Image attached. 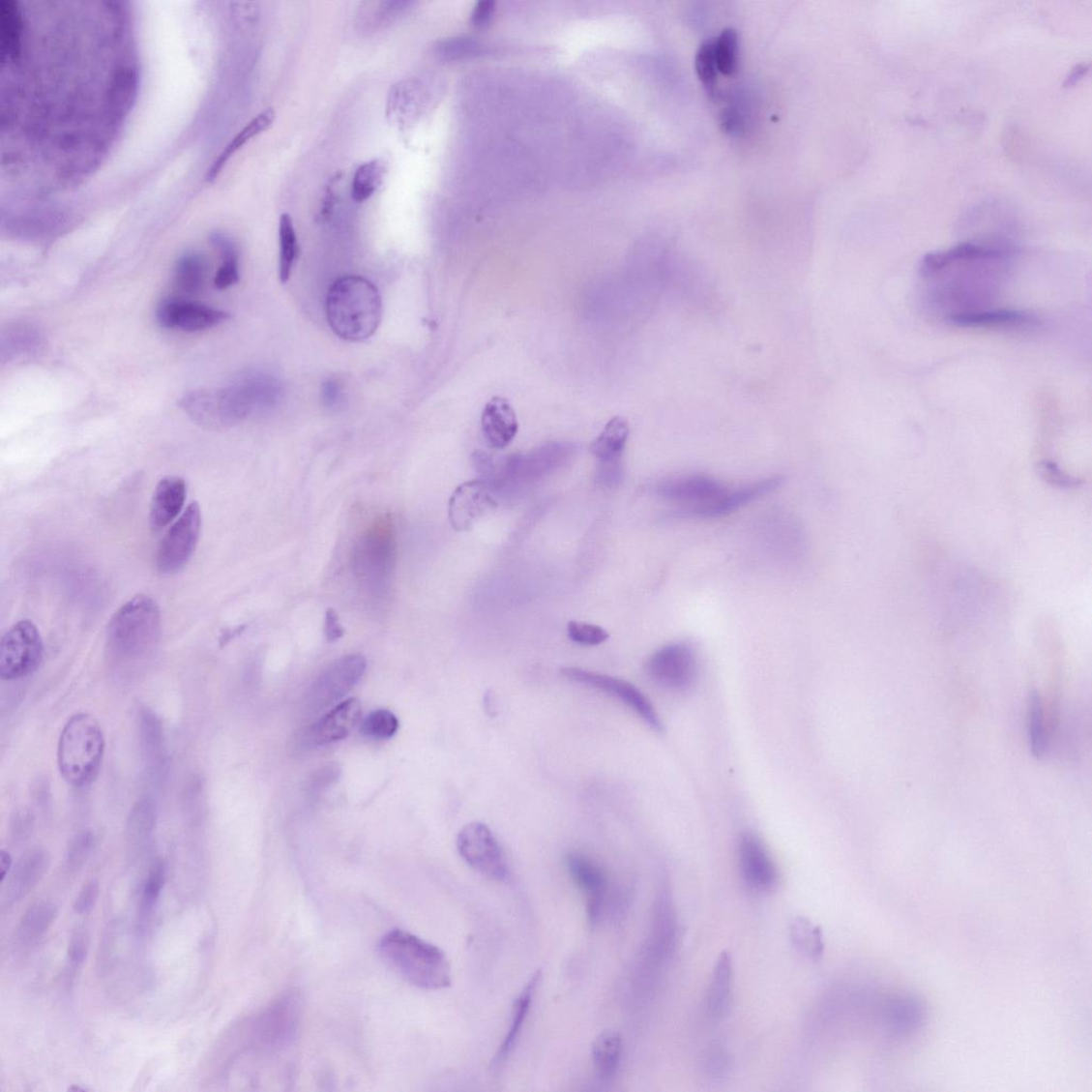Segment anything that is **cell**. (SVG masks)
I'll use <instances>...</instances> for the list:
<instances>
[{
  "label": "cell",
  "mask_w": 1092,
  "mask_h": 1092,
  "mask_svg": "<svg viewBox=\"0 0 1092 1092\" xmlns=\"http://www.w3.org/2000/svg\"><path fill=\"white\" fill-rule=\"evenodd\" d=\"M162 613L156 601L133 597L111 617L106 634L107 659L112 667L132 671L142 667L158 650Z\"/></svg>",
  "instance_id": "1"
},
{
  "label": "cell",
  "mask_w": 1092,
  "mask_h": 1092,
  "mask_svg": "<svg viewBox=\"0 0 1092 1092\" xmlns=\"http://www.w3.org/2000/svg\"><path fill=\"white\" fill-rule=\"evenodd\" d=\"M327 318L333 332L348 341H364L378 330L382 319L379 290L367 278L345 276L328 291Z\"/></svg>",
  "instance_id": "2"
},
{
  "label": "cell",
  "mask_w": 1092,
  "mask_h": 1092,
  "mask_svg": "<svg viewBox=\"0 0 1092 1092\" xmlns=\"http://www.w3.org/2000/svg\"><path fill=\"white\" fill-rule=\"evenodd\" d=\"M379 955L390 968L415 987L440 990L452 984V968L445 953L416 935L395 930L384 934Z\"/></svg>",
  "instance_id": "3"
},
{
  "label": "cell",
  "mask_w": 1092,
  "mask_h": 1092,
  "mask_svg": "<svg viewBox=\"0 0 1092 1092\" xmlns=\"http://www.w3.org/2000/svg\"><path fill=\"white\" fill-rule=\"evenodd\" d=\"M103 753L105 737L96 717L89 713L73 715L58 744L59 771L66 782L75 787L90 785L100 773Z\"/></svg>",
  "instance_id": "4"
},
{
  "label": "cell",
  "mask_w": 1092,
  "mask_h": 1092,
  "mask_svg": "<svg viewBox=\"0 0 1092 1092\" xmlns=\"http://www.w3.org/2000/svg\"><path fill=\"white\" fill-rule=\"evenodd\" d=\"M398 559V544L389 516L380 517L352 546L350 566L353 576L373 594L389 588Z\"/></svg>",
  "instance_id": "5"
},
{
  "label": "cell",
  "mask_w": 1092,
  "mask_h": 1092,
  "mask_svg": "<svg viewBox=\"0 0 1092 1092\" xmlns=\"http://www.w3.org/2000/svg\"><path fill=\"white\" fill-rule=\"evenodd\" d=\"M652 491L664 501L680 506L673 512L675 517L696 518L730 488L711 476L694 474L663 480L654 485Z\"/></svg>",
  "instance_id": "6"
},
{
  "label": "cell",
  "mask_w": 1092,
  "mask_h": 1092,
  "mask_svg": "<svg viewBox=\"0 0 1092 1092\" xmlns=\"http://www.w3.org/2000/svg\"><path fill=\"white\" fill-rule=\"evenodd\" d=\"M644 671L658 688L671 693H685L698 679L699 662L688 642H674L655 651L644 664Z\"/></svg>",
  "instance_id": "7"
},
{
  "label": "cell",
  "mask_w": 1092,
  "mask_h": 1092,
  "mask_svg": "<svg viewBox=\"0 0 1092 1092\" xmlns=\"http://www.w3.org/2000/svg\"><path fill=\"white\" fill-rule=\"evenodd\" d=\"M44 641L33 621L20 620L0 643V678L15 681L35 672L44 658Z\"/></svg>",
  "instance_id": "8"
},
{
  "label": "cell",
  "mask_w": 1092,
  "mask_h": 1092,
  "mask_svg": "<svg viewBox=\"0 0 1092 1092\" xmlns=\"http://www.w3.org/2000/svg\"><path fill=\"white\" fill-rule=\"evenodd\" d=\"M457 848L466 865L484 877L503 883L511 879L503 848L486 824L476 821L463 827Z\"/></svg>",
  "instance_id": "9"
},
{
  "label": "cell",
  "mask_w": 1092,
  "mask_h": 1092,
  "mask_svg": "<svg viewBox=\"0 0 1092 1092\" xmlns=\"http://www.w3.org/2000/svg\"><path fill=\"white\" fill-rule=\"evenodd\" d=\"M201 528V508L199 503L193 502L185 509L161 541L156 554V567L162 575L176 574L190 563L199 544Z\"/></svg>",
  "instance_id": "10"
},
{
  "label": "cell",
  "mask_w": 1092,
  "mask_h": 1092,
  "mask_svg": "<svg viewBox=\"0 0 1092 1092\" xmlns=\"http://www.w3.org/2000/svg\"><path fill=\"white\" fill-rule=\"evenodd\" d=\"M561 674L571 682L587 686V688L613 696V698L618 699L635 712L652 730L657 732L663 731V723L657 710H655V707L647 698V695L638 690L635 685L628 681L610 677V675L607 674L576 667L563 668L561 669Z\"/></svg>",
  "instance_id": "11"
},
{
  "label": "cell",
  "mask_w": 1092,
  "mask_h": 1092,
  "mask_svg": "<svg viewBox=\"0 0 1092 1092\" xmlns=\"http://www.w3.org/2000/svg\"><path fill=\"white\" fill-rule=\"evenodd\" d=\"M367 665L366 658L360 654L347 655L330 664L308 694L306 706L310 714L321 712L344 698L361 680Z\"/></svg>",
  "instance_id": "12"
},
{
  "label": "cell",
  "mask_w": 1092,
  "mask_h": 1092,
  "mask_svg": "<svg viewBox=\"0 0 1092 1092\" xmlns=\"http://www.w3.org/2000/svg\"><path fill=\"white\" fill-rule=\"evenodd\" d=\"M495 492L483 480L457 487L450 499V522L457 532H467L497 506Z\"/></svg>",
  "instance_id": "13"
},
{
  "label": "cell",
  "mask_w": 1092,
  "mask_h": 1092,
  "mask_svg": "<svg viewBox=\"0 0 1092 1092\" xmlns=\"http://www.w3.org/2000/svg\"><path fill=\"white\" fill-rule=\"evenodd\" d=\"M230 318L226 311L179 298L162 301L156 319L165 329L197 332L220 326Z\"/></svg>",
  "instance_id": "14"
},
{
  "label": "cell",
  "mask_w": 1092,
  "mask_h": 1092,
  "mask_svg": "<svg viewBox=\"0 0 1092 1092\" xmlns=\"http://www.w3.org/2000/svg\"><path fill=\"white\" fill-rule=\"evenodd\" d=\"M566 863L572 879L585 894L588 921L591 928H595L605 915L608 893L606 872L596 861L579 852H571Z\"/></svg>",
  "instance_id": "15"
},
{
  "label": "cell",
  "mask_w": 1092,
  "mask_h": 1092,
  "mask_svg": "<svg viewBox=\"0 0 1092 1092\" xmlns=\"http://www.w3.org/2000/svg\"><path fill=\"white\" fill-rule=\"evenodd\" d=\"M361 715L362 706L358 699L341 702L306 727L299 736V744L303 748H314L344 740L355 729Z\"/></svg>",
  "instance_id": "16"
},
{
  "label": "cell",
  "mask_w": 1092,
  "mask_h": 1092,
  "mask_svg": "<svg viewBox=\"0 0 1092 1092\" xmlns=\"http://www.w3.org/2000/svg\"><path fill=\"white\" fill-rule=\"evenodd\" d=\"M738 868L748 887L771 890L778 881V870L764 841L753 832H745L738 841Z\"/></svg>",
  "instance_id": "17"
},
{
  "label": "cell",
  "mask_w": 1092,
  "mask_h": 1092,
  "mask_svg": "<svg viewBox=\"0 0 1092 1092\" xmlns=\"http://www.w3.org/2000/svg\"><path fill=\"white\" fill-rule=\"evenodd\" d=\"M228 388L231 389L239 409L245 418L253 412L275 407L282 395L280 384L272 374L252 371L241 374Z\"/></svg>",
  "instance_id": "18"
},
{
  "label": "cell",
  "mask_w": 1092,
  "mask_h": 1092,
  "mask_svg": "<svg viewBox=\"0 0 1092 1092\" xmlns=\"http://www.w3.org/2000/svg\"><path fill=\"white\" fill-rule=\"evenodd\" d=\"M299 1014L300 1002L297 995L280 998L258 1018L256 1036L259 1043L270 1047L284 1046L296 1032Z\"/></svg>",
  "instance_id": "19"
},
{
  "label": "cell",
  "mask_w": 1092,
  "mask_h": 1092,
  "mask_svg": "<svg viewBox=\"0 0 1092 1092\" xmlns=\"http://www.w3.org/2000/svg\"><path fill=\"white\" fill-rule=\"evenodd\" d=\"M541 981H543V971L539 970L526 983L522 991L516 998L511 1025H509L503 1043L499 1046L491 1062L490 1069L494 1075L501 1073L517 1046L519 1035L522 1034L529 1012L532 1010L534 997Z\"/></svg>",
  "instance_id": "20"
},
{
  "label": "cell",
  "mask_w": 1092,
  "mask_h": 1092,
  "mask_svg": "<svg viewBox=\"0 0 1092 1092\" xmlns=\"http://www.w3.org/2000/svg\"><path fill=\"white\" fill-rule=\"evenodd\" d=\"M187 486L182 477H163L156 486L150 507V525L154 532L170 525L183 511Z\"/></svg>",
  "instance_id": "21"
},
{
  "label": "cell",
  "mask_w": 1092,
  "mask_h": 1092,
  "mask_svg": "<svg viewBox=\"0 0 1092 1092\" xmlns=\"http://www.w3.org/2000/svg\"><path fill=\"white\" fill-rule=\"evenodd\" d=\"M485 438L493 449L503 450L517 433L518 423L511 402L503 398H493L486 404L482 416Z\"/></svg>",
  "instance_id": "22"
},
{
  "label": "cell",
  "mask_w": 1092,
  "mask_h": 1092,
  "mask_svg": "<svg viewBox=\"0 0 1092 1092\" xmlns=\"http://www.w3.org/2000/svg\"><path fill=\"white\" fill-rule=\"evenodd\" d=\"M49 859L44 850L36 849L28 852L14 868L9 876L4 893L7 904H14L22 900L33 891L48 869Z\"/></svg>",
  "instance_id": "23"
},
{
  "label": "cell",
  "mask_w": 1092,
  "mask_h": 1092,
  "mask_svg": "<svg viewBox=\"0 0 1092 1092\" xmlns=\"http://www.w3.org/2000/svg\"><path fill=\"white\" fill-rule=\"evenodd\" d=\"M734 970L730 953L723 952L717 960L706 994V1013L713 1020L729 1014L733 1004Z\"/></svg>",
  "instance_id": "24"
},
{
  "label": "cell",
  "mask_w": 1092,
  "mask_h": 1092,
  "mask_svg": "<svg viewBox=\"0 0 1092 1092\" xmlns=\"http://www.w3.org/2000/svg\"><path fill=\"white\" fill-rule=\"evenodd\" d=\"M951 325L960 328L1018 327L1034 325L1037 319L1026 311L1013 310H980L946 317Z\"/></svg>",
  "instance_id": "25"
},
{
  "label": "cell",
  "mask_w": 1092,
  "mask_h": 1092,
  "mask_svg": "<svg viewBox=\"0 0 1092 1092\" xmlns=\"http://www.w3.org/2000/svg\"><path fill=\"white\" fill-rule=\"evenodd\" d=\"M44 346V339L39 330L29 325H14L3 331L0 355L2 362H13L25 357H33Z\"/></svg>",
  "instance_id": "26"
},
{
  "label": "cell",
  "mask_w": 1092,
  "mask_h": 1092,
  "mask_svg": "<svg viewBox=\"0 0 1092 1092\" xmlns=\"http://www.w3.org/2000/svg\"><path fill=\"white\" fill-rule=\"evenodd\" d=\"M622 1054V1039L615 1031L600 1034L592 1046V1060L596 1075L602 1081H608L616 1076Z\"/></svg>",
  "instance_id": "27"
},
{
  "label": "cell",
  "mask_w": 1092,
  "mask_h": 1092,
  "mask_svg": "<svg viewBox=\"0 0 1092 1092\" xmlns=\"http://www.w3.org/2000/svg\"><path fill=\"white\" fill-rule=\"evenodd\" d=\"M58 915V907L48 900L33 904L20 919L16 935L20 942L30 943L42 937L53 925Z\"/></svg>",
  "instance_id": "28"
},
{
  "label": "cell",
  "mask_w": 1092,
  "mask_h": 1092,
  "mask_svg": "<svg viewBox=\"0 0 1092 1092\" xmlns=\"http://www.w3.org/2000/svg\"><path fill=\"white\" fill-rule=\"evenodd\" d=\"M629 424L620 416L611 419L598 438L591 443L590 452L597 459L608 461L622 457L629 438Z\"/></svg>",
  "instance_id": "29"
},
{
  "label": "cell",
  "mask_w": 1092,
  "mask_h": 1092,
  "mask_svg": "<svg viewBox=\"0 0 1092 1092\" xmlns=\"http://www.w3.org/2000/svg\"><path fill=\"white\" fill-rule=\"evenodd\" d=\"M277 117L276 110L269 107L258 113L255 118L250 121L246 127L236 134V137L230 144L227 145L225 150L220 156L210 171V179H215L218 174L221 172L223 166L227 163L232 156L245 145L254 139L258 134L267 132L273 127Z\"/></svg>",
  "instance_id": "30"
},
{
  "label": "cell",
  "mask_w": 1092,
  "mask_h": 1092,
  "mask_svg": "<svg viewBox=\"0 0 1092 1092\" xmlns=\"http://www.w3.org/2000/svg\"><path fill=\"white\" fill-rule=\"evenodd\" d=\"M174 278L175 286L180 293L190 296L199 294L206 278L204 258L194 252L184 254L176 264Z\"/></svg>",
  "instance_id": "31"
},
{
  "label": "cell",
  "mask_w": 1092,
  "mask_h": 1092,
  "mask_svg": "<svg viewBox=\"0 0 1092 1092\" xmlns=\"http://www.w3.org/2000/svg\"><path fill=\"white\" fill-rule=\"evenodd\" d=\"M279 279L285 284L289 280L299 256V244L293 218L288 214L280 217L279 221Z\"/></svg>",
  "instance_id": "32"
},
{
  "label": "cell",
  "mask_w": 1092,
  "mask_h": 1092,
  "mask_svg": "<svg viewBox=\"0 0 1092 1092\" xmlns=\"http://www.w3.org/2000/svg\"><path fill=\"white\" fill-rule=\"evenodd\" d=\"M387 174V164L381 160L362 163L353 174L351 196L353 201L364 203L377 192Z\"/></svg>",
  "instance_id": "33"
},
{
  "label": "cell",
  "mask_w": 1092,
  "mask_h": 1092,
  "mask_svg": "<svg viewBox=\"0 0 1092 1092\" xmlns=\"http://www.w3.org/2000/svg\"><path fill=\"white\" fill-rule=\"evenodd\" d=\"M211 243L222 258V265L215 278V286L218 289H226L237 284L241 275H239V251L236 244L222 233L213 234Z\"/></svg>",
  "instance_id": "34"
},
{
  "label": "cell",
  "mask_w": 1092,
  "mask_h": 1092,
  "mask_svg": "<svg viewBox=\"0 0 1092 1092\" xmlns=\"http://www.w3.org/2000/svg\"><path fill=\"white\" fill-rule=\"evenodd\" d=\"M789 937L795 948L810 959L823 956L825 943L819 928L806 918L797 917L789 925Z\"/></svg>",
  "instance_id": "35"
},
{
  "label": "cell",
  "mask_w": 1092,
  "mask_h": 1092,
  "mask_svg": "<svg viewBox=\"0 0 1092 1092\" xmlns=\"http://www.w3.org/2000/svg\"><path fill=\"white\" fill-rule=\"evenodd\" d=\"M1028 736L1032 754L1042 758L1047 753L1048 744L1043 702L1035 692L1029 695Z\"/></svg>",
  "instance_id": "36"
},
{
  "label": "cell",
  "mask_w": 1092,
  "mask_h": 1092,
  "mask_svg": "<svg viewBox=\"0 0 1092 1092\" xmlns=\"http://www.w3.org/2000/svg\"><path fill=\"white\" fill-rule=\"evenodd\" d=\"M717 67L722 74L732 76L738 62V35L733 28H726L715 39Z\"/></svg>",
  "instance_id": "37"
},
{
  "label": "cell",
  "mask_w": 1092,
  "mask_h": 1092,
  "mask_svg": "<svg viewBox=\"0 0 1092 1092\" xmlns=\"http://www.w3.org/2000/svg\"><path fill=\"white\" fill-rule=\"evenodd\" d=\"M696 75L702 82L707 92H714L719 81V67H717L715 53V39L703 42L696 51L694 62Z\"/></svg>",
  "instance_id": "38"
},
{
  "label": "cell",
  "mask_w": 1092,
  "mask_h": 1092,
  "mask_svg": "<svg viewBox=\"0 0 1092 1092\" xmlns=\"http://www.w3.org/2000/svg\"><path fill=\"white\" fill-rule=\"evenodd\" d=\"M399 723L398 717L387 710L370 713L362 722L361 734L373 740H389L397 734Z\"/></svg>",
  "instance_id": "39"
},
{
  "label": "cell",
  "mask_w": 1092,
  "mask_h": 1092,
  "mask_svg": "<svg viewBox=\"0 0 1092 1092\" xmlns=\"http://www.w3.org/2000/svg\"><path fill=\"white\" fill-rule=\"evenodd\" d=\"M166 868L164 862L156 861L145 880L141 896V914L149 917L160 901L165 881Z\"/></svg>",
  "instance_id": "40"
},
{
  "label": "cell",
  "mask_w": 1092,
  "mask_h": 1092,
  "mask_svg": "<svg viewBox=\"0 0 1092 1092\" xmlns=\"http://www.w3.org/2000/svg\"><path fill=\"white\" fill-rule=\"evenodd\" d=\"M156 810L151 799H142L133 808L129 820L130 836L134 840H144L152 835L155 826Z\"/></svg>",
  "instance_id": "41"
},
{
  "label": "cell",
  "mask_w": 1092,
  "mask_h": 1092,
  "mask_svg": "<svg viewBox=\"0 0 1092 1092\" xmlns=\"http://www.w3.org/2000/svg\"><path fill=\"white\" fill-rule=\"evenodd\" d=\"M480 48L476 41L466 37H455L439 41L434 46V55L442 61H456L469 57Z\"/></svg>",
  "instance_id": "42"
},
{
  "label": "cell",
  "mask_w": 1092,
  "mask_h": 1092,
  "mask_svg": "<svg viewBox=\"0 0 1092 1092\" xmlns=\"http://www.w3.org/2000/svg\"><path fill=\"white\" fill-rule=\"evenodd\" d=\"M568 636L571 641L579 644V646L594 647L607 641L609 634L606 630L595 626V624L571 621L568 624Z\"/></svg>",
  "instance_id": "43"
},
{
  "label": "cell",
  "mask_w": 1092,
  "mask_h": 1092,
  "mask_svg": "<svg viewBox=\"0 0 1092 1092\" xmlns=\"http://www.w3.org/2000/svg\"><path fill=\"white\" fill-rule=\"evenodd\" d=\"M93 846V836L82 832L71 841L66 855V866L71 871L80 870L85 865Z\"/></svg>",
  "instance_id": "44"
},
{
  "label": "cell",
  "mask_w": 1092,
  "mask_h": 1092,
  "mask_svg": "<svg viewBox=\"0 0 1092 1092\" xmlns=\"http://www.w3.org/2000/svg\"><path fill=\"white\" fill-rule=\"evenodd\" d=\"M892 1025L898 1032H906L920 1021V1008L911 1002L900 1003L893 1007Z\"/></svg>",
  "instance_id": "45"
},
{
  "label": "cell",
  "mask_w": 1092,
  "mask_h": 1092,
  "mask_svg": "<svg viewBox=\"0 0 1092 1092\" xmlns=\"http://www.w3.org/2000/svg\"><path fill=\"white\" fill-rule=\"evenodd\" d=\"M89 952V934L85 929H78L72 934L68 946V959L73 969H78L85 962Z\"/></svg>",
  "instance_id": "46"
},
{
  "label": "cell",
  "mask_w": 1092,
  "mask_h": 1092,
  "mask_svg": "<svg viewBox=\"0 0 1092 1092\" xmlns=\"http://www.w3.org/2000/svg\"><path fill=\"white\" fill-rule=\"evenodd\" d=\"M142 734L145 749L152 753H159L162 748V726L156 717L150 712L142 714Z\"/></svg>",
  "instance_id": "47"
},
{
  "label": "cell",
  "mask_w": 1092,
  "mask_h": 1092,
  "mask_svg": "<svg viewBox=\"0 0 1092 1092\" xmlns=\"http://www.w3.org/2000/svg\"><path fill=\"white\" fill-rule=\"evenodd\" d=\"M623 478L622 457L618 459L601 461L597 473V480L603 487H612L619 485Z\"/></svg>",
  "instance_id": "48"
},
{
  "label": "cell",
  "mask_w": 1092,
  "mask_h": 1092,
  "mask_svg": "<svg viewBox=\"0 0 1092 1092\" xmlns=\"http://www.w3.org/2000/svg\"><path fill=\"white\" fill-rule=\"evenodd\" d=\"M100 896V885L97 880H92L83 886L78 893L74 902V910L77 914H87L96 907Z\"/></svg>",
  "instance_id": "49"
},
{
  "label": "cell",
  "mask_w": 1092,
  "mask_h": 1092,
  "mask_svg": "<svg viewBox=\"0 0 1092 1092\" xmlns=\"http://www.w3.org/2000/svg\"><path fill=\"white\" fill-rule=\"evenodd\" d=\"M730 1057L721 1047H713L705 1058V1069L711 1075L722 1076L729 1070Z\"/></svg>",
  "instance_id": "50"
},
{
  "label": "cell",
  "mask_w": 1092,
  "mask_h": 1092,
  "mask_svg": "<svg viewBox=\"0 0 1092 1092\" xmlns=\"http://www.w3.org/2000/svg\"><path fill=\"white\" fill-rule=\"evenodd\" d=\"M344 635H345V630H344V628L341 627V623L339 621V613L335 609L329 608L326 611V617H325V636H326V640L328 642H336V641L339 640L340 638L344 637Z\"/></svg>",
  "instance_id": "51"
},
{
  "label": "cell",
  "mask_w": 1092,
  "mask_h": 1092,
  "mask_svg": "<svg viewBox=\"0 0 1092 1092\" xmlns=\"http://www.w3.org/2000/svg\"><path fill=\"white\" fill-rule=\"evenodd\" d=\"M342 393L340 384L333 379L322 383L321 399L328 408H336L341 400Z\"/></svg>",
  "instance_id": "52"
},
{
  "label": "cell",
  "mask_w": 1092,
  "mask_h": 1092,
  "mask_svg": "<svg viewBox=\"0 0 1092 1092\" xmlns=\"http://www.w3.org/2000/svg\"><path fill=\"white\" fill-rule=\"evenodd\" d=\"M495 13V4L493 2H481L478 3L472 15V23L476 27H485L491 22Z\"/></svg>",
  "instance_id": "53"
},
{
  "label": "cell",
  "mask_w": 1092,
  "mask_h": 1092,
  "mask_svg": "<svg viewBox=\"0 0 1092 1092\" xmlns=\"http://www.w3.org/2000/svg\"><path fill=\"white\" fill-rule=\"evenodd\" d=\"M1089 68L1088 62H1081V64L1076 66L1065 79L1064 88L1076 86L1077 83L1087 74Z\"/></svg>",
  "instance_id": "54"
},
{
  "label": "cell",
  "mask_w": 1092,
  "mask_h": 1092,
  "mask_svg": "<svg viewBox=\"0 0 1092 1092\" xmlns=\"http://www.w3.org/2000/svg\"><path fill=\"white\" fill-rule=\"evenodd\" d=\"M13 867V857L8 851L3 849L0 851V879L4 881L10 870Z\"/></svg>",
  "instance_id": "55"
},
{
  "label": "cell",
  "mask_w": 1092,
  "mask_h": 1092,
  "mask_svg": "<svg viewBox=\"0 0 1092 1092\" xmlns=\"http://www.w3.org/2000/svg\"><path fill=\"white\" fill-rule=\"evenodd\" d=\"M71 1090L85 1091V1089H82V1088H79V1087H73Z\"/></svg>",
  "instance_id": "56"
}]
</instances>
